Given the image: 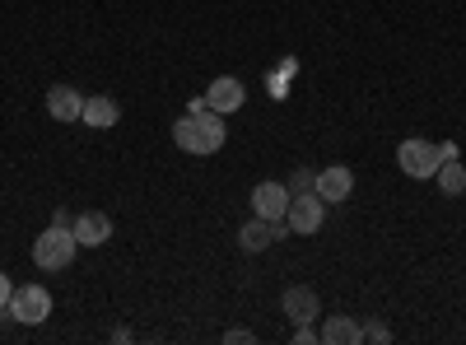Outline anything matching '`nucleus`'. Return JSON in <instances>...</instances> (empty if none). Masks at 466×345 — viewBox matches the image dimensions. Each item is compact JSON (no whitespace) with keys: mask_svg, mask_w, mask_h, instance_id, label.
<instances>
[{"mask_svg":"<svg viewBox=\"0 0 466 345\" xmlns=\"http://www.w3.org/2000/svg\"><path fill=\"white\" fill-rule=\"evenodd\" d=\"M434 182H439V191H443V197H466V164L461 159H443L439 164V173H434Z\"/></svg>","mask_w":466,"mask_h":345,"instance_id":"nucleus-15","label":"nucleus"},{"mask_svg":"<svg viewBox=\"0 0 466 345\" xmlns=\"http://www.w3.org/2000/svg\"><path fill=\"white\" fill-rule=\"evenodd\" d=\"M289 187L285 182H257L252 187V215H261V219H285V210H289Z\"/></svg>","mask_w":466,"mask_h":345,"instance_id":"nucleus-8","label":"nucleus"},{"mask_svg":"<svg viewBox=\"0 0 466 345\" xmlns=\"http://www.w3.org/2000/svg\"><path fill=\"white\" fill-rule=\"evenodd\" d=\"M5 313H10L15 322H24V327L47 322V313H52V294H47V285H15Z\"/></svg>","mask_w":466,"mask_h":345,"instance_id":"nucleus-3","label":"nucleus"},{"mask_svg":"<svg viewBox=\"0 0 466 345\" xmlns=\"http://www.w3.org/2000/svg\"><path fill=\"white\" fill-rule=\"evenodd\" d=\"M285 234H289L285 219H261V215H252V219L238 228V248H243V252H266L270 243H280Z\"/></svg>","mask_w":466,"mask_h":345,"instance_id":"nucleus-5","label":"nucleus"},{"mask_svg":"<svg viewBox=\"0 0 466 345\" xmlns=\"http://www.w3.org/2000/svg\"><path fill=\"white\" fill-rule=\"evenodd\" d=\"M322 219H327V201L318 197V191H303V197H294L289 210H285L289 234H299V238H313L322 228Z\"/></svg>","mask_w":466,"mask_h":345,"instance_id":"nucleus-4","label":"nucleus"},{"mask_svg":"<svg viewBox=\"0 0 466 345\" xmlns=\"http://www.w3.org/2000/svg\"><path fill=\"white\" fill-rule=\"evenodd\" d=\"M75 252H80V238H75L70 224H47L43 234L33 238V261H37V271H66V266L75 261Z\"/></svg>","mask_w":466,"mask_h":345,"instance_id":"nucleus-1","label":"nucleus"},{"mask_svg":"<svg viewBox=\"0 0 466 345\" xmlns=\"http://www.w3.org/2000/svg\"><path fill=\"white\" fill-rule=\"evenodd\" d=\"M439 159H461V155H457V140H443V145H439Z\"/></svg>","mask_w":466,"mask_h":345,"instance_id":"nucleus-22","label":"nucleus"},{"mask_svg":"<svg viewBox=\"0 0 466 345\" xmlns=\"http://www.w3.org/2000/svg\"><path fill=\"white\" fill-rule=\"evenodd\" d=\"M224 340H228V345H233V340L248 345V340H252V331H248V327H233V331H224Z\"/></svg>","mask_w":466,"mask_h":345,"instance_id":"nucleus-21","label":"nucleus"},{"mask_svg":"<svg viewBox=\"0 0 466 345\" xmlns=\"http://www.w3.org/2000/svg\"><path fill=\"white\" fill-rule=\"evenodd\" d=\"M197 117V159H206V155H219L224 149V140H228V127H224V117L219 112H191Z\"/></svg>","mask_w":466,"mask_h":345,"instance_id":"nucleus-10","label":"nucleus"},{"mask_svg":"<svg viewBox=\"0 0 466 345\" xmlns=\"http://www.w3.org/2000/svg\"><path fill=\"white\" fill-rule=\"evenodd\" d=\"M397 164H401V173L406 178H420V182H430L434 173H439V145L434 140H420V136H410V140H401L397 145Z\"/></svg>","mask_w":466,"mask_h":345,"instance_id":"nucleus-2","label":"nucleus"},{"mask_svg":"<svg viewBox=\"0 0 466 345\" xmlns=\"http://www.w3.org/2000/svg\"><path fill=\"white\" fill-rule=\"evenodd\" d=\"M70 228H75V238H80V248H103V243L112 238V219H107L103 210H85V215H75V219H70Z\"/></svg>","mask_w":466,"mask_h":345,"instance_id":"nucleus-11","label":"nucleus"},{"mask_svg":"<svg viewBox=\"0 0 466 345\" xmlns=\"http://www.w3.org/2000/svg\"><path fill=\"white\" fill-rule=\"evenodd\" d=\"M80 112H85L80 89H70V85H52V89H47V117H56V122H80Z\"/></svg>","mask_w":466,"mask_h":345,"instance_id":"nucleus-12","label":"nucleus"},{"mask_svg":"<svg viewBox=\"0 0 466 345\" xmlns=\"http://www.w3.org/2000/svg\"><path fill=\"white\" fill-rule=\"evenodd\" d=\"M10 294H15V285H10V276H5V271H0V313L10 309Z\"/></svg>","mask_w":466,"mask_h":345,"instance_id":"nucleus-19","label":"nucleus"},{"mask_svg":"<svg viewBox=\"0 0 466 345\" xmlns=\"http://www.w3.org/2000/svg\"><path fill=\"white\" fill-rule=\"evenodd\" d=\"M280 313L289 318V322H318V313H322V299L308 289V285H289L285 294H280Z\"/></svg>","mask_w":466,"mask_h":345,"instance_id":"nucleus-9","label":"nucleus"},{"mask_svg":"<svg viewBox=\"0 0 466 345\" xmlns=\"http://www.w3.org/2000/svg\"><path fill=\"white\" fill-rule=\"evenodd\" d=\"M360 331H364V340H382V345L392 340V327H387V322H369V327H360Z\"/></svg>","mask_w":466,"mask_h":345,"instance_id":"nucleus-18","label":"nucleus"},{"mask_svg":"<svg viewBox=\"0 0 466 345\" xmlns=\"http://www.w3.org/2000/svg\"><path fill=\"white\" fill-rule=\"evenodd\" d=\"M318 340H327V345H360L364 331H360L355 318H327V327L318 331Z\"/></svg>","mask_w":466,"mask_h":345,"instance_id":"nucleus-14","label":"nucleus"},{"mask_svg":"<svg viewBox=\"0 0 466 345\" xmlns=\"http://www.w3.org/2000/svg\"><path fill=\"white\" fill-rule=\"evenodd\" d=\"M80 122H85V127H94V131H107V127L122 122V107H116V98H107V94H94V98H85Z\"/></svg>","mask_w":466,"mask_h":345,"instance_id":"nucleus-13","label":"nucleus"},{"mask_svg":"<svg viewBox=\"0 0 466 345\" xmlns=\"http://www.w3.org/2000/svg\"><path fill=\"white\" fill-rule=\"evenodd\" d=\"M173 145L182 149V155H197V117H191V112L173 122Z\"/></svg>","mask_w":466,"mask_h":345,"instance_id":"nucleus-16","label":"nucleus"},{"mask_svg":"<svg viewBox=\"0 0 466 345\" xmlns=\"http://www.w3.org/2000/svg\"><path fill=\"white\" fill-rule=\"evenodd\" d=\"M318 197L327 201V206H345L350 197H355V173H350L345 164H327L322 173H318Z\"/></svg>","mask_w":466,"mask_h":345,"instance_id":"nucleus-6","label":"nucleus"},{"mask_svg":"<svg viewBox=\"0 0 466 345\" xmlns=\"http://www.w3.org/2000/svg\"><path fill=\"white\" fill-rule=\"evenodd\" d=\"M243 98H248V89H243L238 75H219V80H210V89H206V107H210V112H219V117L238 112V107H243Z\"/></svg>","mask_w":466,"mask_h":345,"instance_id":"nucleus-7","label":"nucleus"},{"mask_svg":"<svg viewBox=\"0 0 466 345\" xmlns=\"http://www.w3.org/2000/svg\"><path fill=\"white\" fill-rule=\"evenodd\" d=\"M285 187H289V197H303V191H313V187H318V173H308V168H294V178H289Z\"/></svg>","mask_w":466,"mask_h":345,"instance_id":"nucleus-17","label":"nucleus"},{"mask_svg":"<svg viewBox=\"0 0 466 345\" xmlns=\"http://www.w3.org/2000/svg\"><path fill=\"white\" fill-rule=\"evenodd\" d=\"M294 340H299V345H313V340H318V331H313V322H303V327L294 331Z\"/></svg>","mask_w":466,"mask_h":345,"instance_id":"nucleus-20","label":"nucleus"}]
</instances>
